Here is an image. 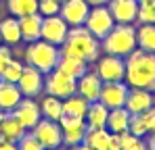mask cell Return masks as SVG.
I'll use <instances>...</instances> for the list:
<instances>
[{"instance_id":"9c48e42d","label":"cell","mask_w":155,"mask_h":150,"mask_svg":"<svg viewBox=\"0 0 155 150\" xmlns=\"http://www.w3.org/2000/svg\"><path fill=\"white\" fill-rule=\"evenodd\" d=\"M38 142L44 146V150H51V148H59L63 144V131H61V125L59 121H51V119H40L38 125L34 129H29Z\"/></svg>"},{"instance_id":"4fadbf2b","label":"cell","mask_w":155,"mask_h":150,"mask_svg":"<svg viewBox=\"0 0 155 150\" xmlns=\"http://www.w3.org/2000/svg\"><path fill=\"white\" fill-rule=\"evenodd\" d=\"M107 8L115 23L122 25H134L138 17V0H109Z\"/></svg>"},{"instance_id":"7c38bea8","label":"cell","mask_w":155,"mask_h":150,"mask_svg":"<svg viewBox=\"0 0 155 150\" xmlns=\"http://www.w3.org/2000/svg\"><path fill=\"white\" fill-rule=\"evenodd\" d=\"M17 86H19L23 98H36L44 90V73H40L36 67L27 65V67H23V73L19 77Z\"/></svg>"},{"instance_id":"30bf717a","label":"cell","mask_w":155,"mask_h":150,"mask_svg":"<svg viewBox=\"0 0 155 150\" xmlns=\"http://www.w3.org/2000/svg\"><path fill=\"white\" fill-rule=\"evenodd\" d=\"M59 125H61V131H63V144H67L71 148V146L84 142L86 131H88L86 119H82V117H65L63 115Z\"/></svg>"},{"instance_id":"6da1fadb","label":"cell","mask_w":155,"mask_h":150,"mask_svg":"<svg viewBox=\"0 0 155 150\" xmlns=\"http://www.w3.org/2000/svg\"><path fill=\"white\" fill-rule=\"evenodd\" d=\"M126 61V77L128 88H140L155 94V52H145L136 48L132 50Z\"/></svg>"},{"instance_id":"52a82bcc","label":"cell","mask_w":155,"mask_h":150,"mask_svg":"<svg viewBox=\"0 0 155 150\" xmlns=\"http://www.w3.org/2000/svg\"><path fill=\"white\" fill-rule=\"evenodd\" d=\"M94 73L101 77V81H124L126 77V61L115 54L99 56Z\"/></svg>"},{"instance_id":"8992f818","label":"cell","mask_w":155,"mask_h":150,"mask_svg":"<svg viewBox=\"0 0 155 150\" xmlns=\"http://www.w3.org/2000/svg\"><path fill=\"white\" fill-rule=\"evenodd\" d=\"M84 27L97 40H103L105 36L115 27V19L111 17L107 4H103V6H92L90 13H88V17H86V21H84Z\"/></svg>"},{"instance_id":"f35d334b","label":"cell","mask_w":155,"mask_h":150,"mask_svg":"<svg viewBox=\"0 0 155 150\" xmlns=\"http://www.w3.org/2000/svg\"><path fill=\"white\" fill-rule=\"evenodd\" d=\"M109 150H120V133H111V142H109Z\"/></svg>"},{"instance_id":"e575fe53","label":"cell","mask_w":155,"mask_h":150,"mask_svg":"<svg viewBox=\"0 0 155 150\" xmlns=\"http://www.w3.org/2000/svg\"><path fill=\"white\" fill-rule=\"evenodd\" d=\"M17 148L19 150H44V146L38 142V138H36L31 131H25L23 138L17 142Z\"/></svg>"},{"instance_id":"836d02e7","label":"cell","mask_w":155,"mask_h":150,"mask_svg":"<svg viewBox=\"0 0 155 150\" xmlns=\"http://www.w3.org/2000/svg\"><path fill=\"white\" fill-rule=\"evenodd\" d=\"M128 131H130V133H134V136H138V138H145V136L149 133V129H147V123H145L143 115H132V117H130Z\"/></svg>"},{"instance_id":"277c9868","label":"cell","mask_w":155,"mask_h":150,"mask_svg":"<svg viewBox=\"0 0 155 150\" xmlns=\"http://www.w3.org/2000/svg\"><path fill=\"white\" fill-rule=\"evenodd\" d=\"M27 65L36 67L40 73H51L52 69H57V63L61 58V46H54L51 42H44V40H36V42H29L27 44L25 52Z\"/></svg>"},{"instance_id":"8d00e7d4","label":"cell","mask_w":155,"mask_h":150,"mask_svg":"<svg viewBox=\"0 0 155 150\" xmlns=\"http://www.w3.org/2000/svg\"><path fill=\"white\" fill-rule=\"evenodd\" d=\"M13 58V52H11V46H0V71L11 63Z\"/></svg>"},{"instance_id":"5bb4252c","label":"cell","mask_w":155,"mask_h":150,"mask_svg":"<svg viewBox=\"0 0 155 150\" xmlns=\"http://www.w3.org/2000/svg\"><path fill=\"white\" fill-rule=\"evenodd\" d=\"M90 8L92 6L86 0H65V2H61L59 15L65 19V23L69 27H78V25H84Z\"/></svg>"},{"instance_id":"44dd1931","label":"cell","mask_w":155,"mask_h":150,"mask_svg":"<svg viewBox=\"0 0 155 150\" xmlns=\"http://www.w3.org/2000/svg\"><path fill=\"white\" fill-rule=\"evenodd\" d=\"M57 69L63 71L65 75H69V77H74V79H80L88 71V63L82 61V58H76V56H69V54H61V58L57 63Z\"/></svg>"},{"instance_id":"603a6c76","label":"cell","mask_w":155,"mask_h":150,"mask_svg":"<svg viewBox=\"0 0 155 150\" xmlns=\"http://www.w3.org/2000/svg\"><path fill=\"white\" fill-rule=\"evenodd\" d=\"M130 115L126 111V106H120V108H111L109 111V117H107V129L111 133H122V131H128L130 127Z\"/></svg>"},{"instance_id":"7402d4cb","label":"cell","mask_w":155,"mask_h":150,"mask_svg":"<svg viewBox=\"0 0 155 150\" xmlns=\"http://www.w3.org/2000/svg\"><path fill=\"white\" fill-rule=\"evenodd\" d=\"M0 36L2 44L6 46H17L21 42V29H19V19L17 17H6L0 21Z\"/></svg>"},{"instance_id":"d6a6232c","label":"cell","mask_w":155,"mask_h":150,"mask_svg":"<svg viewBox=\"0 0 155 150\" xmlns=\"http://www.w3.org/2000/svg\"><path fill=\"white\" fill-rule=\"evenodd\" d=\"M59 11H61V0H38V13L42 17L59 15Z\"/></svg>"},{"instance_id":"d4e9b609","label":"cell","mask_w":155,"mask_h":150,"mask_svg":"<svg viewBox=\"0 0 155 150\" xmlns=\"http://www.w3.org/2000/svg\"><path fill=\"white\" fill-rule=\"evenodd\" d=\"M109 117V108L105 106L101 100H94L88 104V113H86V125L88 127H105Z\"/></svg>"},{"instance_id":"ac0fdd59","label":"cell","mask_w":155,"mask_h":150,"mask_svg":"<svg viewBox=\"0 0 155 150\" xmlns=\"http://www.w3.org/2000/svg\"><path fill=\"white\" fill-rule=\"evenodd\" d=\"M21 100H23V94H21V90H19L17 83L0 79V111L13 113Z\"/></svg>"},{"instance_id":"484cf974","label":"cell","mask_w":155,"mask_h":150,"mask_svg":"<svg viewBox=\"0 0 155 150\" xmlns=\"http://www.w3.org/2000/svg\"><path fill=\"white\" fill-rule=\"evenodd\" d=\"M136 48L155 52V23H140L136 27Z\"/></svg>"},{"instance_id":"7bdbcfd3","label":"cell","mask_w":155,"mask_h":150,"mask_svg":"<svg viewBox=\"0 0 155 150\" xmlns=\"http://www.w3.org/2000/svg\"><path fill=\"white\" fill-rule=\"evenodd\" d=\"M51 150H63V148H61V146H59V148H51Z\"/></svg>"},{"instance_id":"d590c367","label":"cell","mask_w":155,"mask_h":150,"mask_svg":"<svg viewBox=\"0 0 155 150\" xmlns=\"http://www.w3.org/2000/svg\"><path fill=\"white\" fill-rule=\"evenodd\" d=\"M140 115H143V119H145V123H147L149 133H155V106L149 108V111H145V113H140Z\"/></svg>"},{"instance_id":"ffe728a7","label":"cell","mask_w":155,"mask_h":150,"mask_svg":"<svg viewBox=\"0 0 155 150\" xmlns=\"http://www.w3.org/2000/svg\"><path fill=\"white\" fill-rule=\"evenodd\" d=\"M25 131L27 129L21 125V121L13 113H4L2 115V119H0V138L11 140V142H19Z\"/></svg>"},{"instance_id":"7dc6e473","label":"cell","mask_w":155,"mask_h":150,"mask_svg":"<svg viewBox=\"0 0 155 150\" xmlns=\"http://www.w3.org/2000/svg\"><path fill=\"white\" fill-rule=\"evenodd\" d=\"M61 2H65V0H61Z\"/></svg>"},{"instance_id":"7a4b0ae2","label":"cell","mask_w":155,"mask_h":150,"mask_svg":"<svg viewBox=\"0 0 155 150\" xmlns=\"http://www.w3.org/2000/svg\"><path fill=\"white\" fill-rule=\"evenodd\" d=\"M101 40H97L84 25H78V27H69V33H67V40L61 44V54H69V56H76L82 58L86 63H94L99 61L101 56Z\"/></svg>"},{"instance_id":"ba28073f","label":"cell","mask_w":155,"mask_h":150,"mask_svg":"<svg viewBox=\"0 0 155 150\" xmlns=\"http://www.w3.org/2000/svg\"><path fill=\"white\" fill-rule=\"evenodd\" d=\"M69 33V25L65 23V19L61 15H52V17H42V27H40V40L51 42L54 46H61L67 40Z\"/></svg>"},{"instance_id":"d6986e66","label":"cell","mask_w":155,"mask_h":150,"mask_svg":"<svg viewBox=\"0 0 155 150\" xmlns=\"http://www.w3.org/2000/svg\"><path fill=\"white\" fill-rule=\"evenodd\" d=\"M19 19V29H21V42H36L40 40V27H42V15L40 13H31L25 17H17Z\"/></svg>"},{"instance_id":"2e32d148","label":"cell","mask_w":155,"mask_h":150,"mask_svg":"<svg viewBox=\"0 0 155 150\" xmlns=\"http://www.w3.org/2000/svg\"><path fill=\"white\" fill-rule=\"evenodd\" d=\"M13 115L21 121V125L25 127L27 131L29 129H34L38 121L42 119V111H40V104L36 102V100L31 98H23L19 104H17V108L13 111Z\"/></svg>"},{"instance_id":"f6af8a7d","label":"cell","mask_w":155,"mask_h":150,"mask_svg":"<svg viewBox=\"0 0 155 150\" xmlns=\"http://www.w3.org/2000/svg\"><path fill=\"white\" fill-rule=\"evenodd\" d=\"M0 46H2V36H0Z\"/></svg>"},{"instance_id":"8fae6325","label":"cell","mask_w":155,"mask_h":150,"mask_svg":"<svg viewBox=\"0 0 155 150\" xmlns=\"http://www.w3.org/2000/svg\"><path fill=\"white\" fill-rule=\"evenodd\" d=\"M128 90L130 88H128L126 81H103V88H101L99 100L103 102L109 111H111V108H120V106L126 104Z\"/></svg>"},{"instance_id":"3957f363","label":"cell","mask_w":155,"mask_h":150,"mask_svg":"<svg viewBox=\"0 0 155 150\" xmlns=\"http://www.w3.org/2000/svg\"><path fill=\"white\" fill-rule=\"evenodd\" d=\"M101 48L105 54H115L126 58L132 50H136V27L115 23V27L101 40Z\"/></svg>"},{"instance_id":"e0dca14e","label":"cell","mask_w":155,"mask_h":150,"mask_svg":"<svg viewBox=\"0 0 155 150\" xmlns=\"http://www.w3.org/2000/svg\"><path fill=\"white\" fill-rule=\"evenodd\" d=\"M101 88H103V81H101V77L94 73V71H86V73L78 79V94L84 96L88 102L99 100Z\"/></svg>"},{"instance_id":"5b68a950","label":"cell","mask_w":155,"mask_h":150,"mask_svg":"<svg viewBox=\"0 0 155 150\" xmlns=\"http://www.w3.org/2000/svg\"><path fill=\"white\" fill-rule=\"evenodd\" d=\"M44 90L51 96H57V98L65 100V98H69V96H74V94H78V79L65 75L59 69H52L51 73L44 75Z\"/></svg>"},{"instance_id":"60d3db41","label":"cell","mask_w":155,"mask_h":150,"mask_svg":"<svg viewBox=\"0 0 155 150\" xmlns=\"http://www.w3.org/2000/svg\"><path fill=\"white\" fill-rule=\"evenodd\" d=\"M90 6H103V4H107L109 0H86Z\"/></svg>"},{"instance_id":"f1b7e54d","label":"cell","mask_w":155,"mask_h":150,"mask_svg":"<svg viewBox=\"0 0 155 150\" xmlns=\"http://www.w3.org/2000/svg\"><path fill=\"white\" fill-rule=\"evenodd\" d=\"M6 8L13 17H25L38 13V0H6Z\"/></svg>"},{"instance_id":"4316f807","label":"cell","mask_w":155,"mask_h":150,"mask_svg":"<svg viewBox=\"0 0 155 150\" xmlns=\"http://www.w3.org/2000/svg\"><path fill=\"white\" fill-rule=\"evenodd\" d=\"M88 100L84 98V96H80V94H74V96H69V98L63 100V115L65 117H86V113H88Z\"/></svg>"},{"instance_id":"ee69618b","label":"cell","mask_w":155,"mask_h":150,"mask_svg":"<svg viewBox=\"0 0 155 150\" xmlns=\"http://www.w3.org/2000/svg\"><path fill=\"white\" fill-rule=\"evenodd\" d=\"M2 115H4V111H0V119H2Z\"/></svg>"},{"instance_id":"b9f144b4","label":"cell","mask_w":155,"mask_h":150,"mask_svg":"<svg viewBox=\"0 0 155 150\" xmlns=\"http://www.w3.org/2000/svg\"><path fill=\"white\" fill-rule=\"evenodd\" d=\"M147 148L149 150H155V133L149 136V140H147Z\"/></svg>"},{"instance_id":"4dcf8cb0","label":"cell","mask_w":155,"mask_h":150,"mask_svg":"<svg viewBox=\"0 0 155 150\" xmlns=\"http://www.w3.org/2000/svg\"><path fill=\"white\" fill-rule=\"evenodd\" d=\"M120 150H149L147 142H143V138L130 133V131H122L120 133Z\"/></svg>"},{"instance_id":"1f68e13d","label":"cell","mask_w":155,"mask_h":150,"mask_svg":"<svg viewBox=\"0 0 155 150\" xmlns=\"http://www.w3.org/2000/svg\"><path fill=\"white\" fill-rule=\"evenodd\" d=\"M136 23H155V0L138 2V17Z\"/></svg>"},{"instance_id":"83f0119b","label":"cell","mask_w":155,"mask_h":150,"mask_svg":"<svg viewBox=\"0 0 155 150\" xmlns=\"http://www.w3.org/2000/svg\"><path fill=\"white\" fill-rule=\"evenodd\" d=\"M40 111H42V117L44 119H51V121H61L63 117V100L46 94L42 102H40Z\"/></svg>"},{"instance_id":"74e56055","label":"cell","mask_w":155,"mask_h":150,"mask_svg":"<svg viewBox=\"0 0 155 150\" xmlns=\"http://www.w3.org/2000/svg\"><path fill=\"white\" fill-rule=\"evenodd\" d=\"M0 150H19V148H17V142H11V140L0 138Z\"/></svg>"},{"instance_id":"ab89813d","label":"cell","mask_w":155,"mask_h":150,"mask_svg":"<svg viewBox=\"0 0 155 150\" xmlns=\"http://www.w3.org/2000/svg\"><path fill=\"white\" fill-rule=\"evenodd\" d=\"M69 150H94V148H90L86 142H82V144H76V146H71Z\"/></svg>"},{"instance_id":"9a60e30c","label":"cell","mask_w":155,"mask_h":150,"mask_svg":"<svg viewBox=\"0 0 155 150\" xmlns=\"http://www.w3.org/2000/svg\"><path fill=\"white\" fill-rule=\"evenodd\" d=\"M126 111L130 115H140L149 108L155 106V94L149 90H140V88H130L128 96H126Z\"/></svg>"},{"instance_id":"cb8c5ba5","label":"cell","mask_w":155,"mask_h":150,"mask_svg":"<svg viewBox=\"0 0 155 150\" xmlns=\"http://www.w3.org/2000/svg\"><path fill=\"white\" fill-rule=\"evenodd\" d=\"M84 142L94 150H109V142H111V131L107 127H88Z\"/></svg>"},{"instance_id":"bcb514c9","label":"cell","mask_w":155,"mask_h":150,"mask_svg":"<svg viewBox=\"0 0 155 150\" xmlns=\"http://www.w3.org/2000/svg\"><path fill=\"white\" fill-rule=\"evenodd\" d=\"M138 2H145V0H138Z\"/></svg>"},{"instance_id":"f546056e","label":"cell","mask_w":155,"mask_h":150,"mask_svg":"<svg viewBox=\"0 0 155 150\" xmlns=\"http://www.w3.org/2000/svg\"><path fill=\"white\" fill-rule=\"evenodd\" d=\"M23 63L21 61H17V58H11V63L0 71V79L2 81H11V83H17L19 81V77L23 73Z\"/></svg>"}]
</instances>
